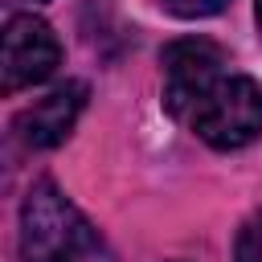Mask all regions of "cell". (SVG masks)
Wrapping results in <instances>:
<instances>
[{"instance_id":"obj_1","label":"cell","mask_w":262,"mask_h":262,"mask_svg":"<svg viewBox=\"0 0 262 262\" xmlns=\"http://www.w3.org/2000/svg\"><path fill=\"white\" fill-rule=\"evenodd\" d=\"M20 262H115L98 229L74 209V201L41 180L20 205Z\"/></svg>"},{"instance_id":"obj_2","label":"cell","mask_w":262,"mask_h":262,"mask_svg":"<svg viewBox=\"0 0 262 262\" xmlns=\"http://www.w3.org/2000/svg\"><path fill=\"white\" fill-rule=\"evenodd\" d=\"M188 127L217 151H237L262 135V82L246 74L221 78L188 115Z\"/></svg>"},{"instance_id":"obj_3","label":"cell","mask_w":262,"mask_h":262,"mask_svg":"<svg viewBox=\"0 0 262 262\" xmlns=\"http://www.w3.org/2000/svg\"><path fill=\"white\" fill-rule=\"evenodd\" d=\"M160 61H164V106L176 119H188L192 106L225 78L221 74L225 53H221V45H213L205 37H180V41L164 45Z\"/></svg>"},{"instance_id":"obj_4","label":"cell","mask_w":262,"mask_h":262,"mask_svg":"<svg viewBox=\"0 0 262 262\" xmlns=\"http://www.w3.org/2000/svg\"><path fill=\"white\" fill-rule=\"evenodd\" d=\"M57 61H61V41L41 16H33V12L8 16L4 49H0V74H4V90L8 94L45 82L57 70Z\"/></svg>"},{"instance_id":"obj_5","label":"cell","mask_w":262,"mask_h":262,"mask_svg":"<svg viewBox=\"0 0 262 262\" xmlns=\"http://www.w3.org/2000/svg\"><path fill=\"white\" fill-rule=\"evenodd\" d=\"M82 106H86V82H66V86L49 90L45 98H37L33 106H25L12 119V135L29 151H49L74 131Z\"/></svg>"},{"instance_id":"obj_6","label":"cell","mask_w":262,"mask_h":262,"mask_svg":"<svg viewBox=\"0 0 262 262\" xmlns=\"http://www.w3.org/2000/svg\"><path fill=\"white\" fill-rule=\"evenodd\" d=\"M233 262H262V213H254L233 242Z\"/></svg>"},{"instance_id":"obj_7","label":"cell","mask_w":262,"mask_h":262,"mask_svg":"<svg viewBox=\"0 0 262 262\" xmlns=\"http://www.w3.org/2000/svg\"><path fill=\"white\" fill-rule=\"evenodd\" d=\"M229 0H160L164 12L180 16V20H205V16H217Z\"/></svg>"},{"instance_id":"obj_8","label":"cell","mask_w":262,"mask_h":262,"mask_svg":"<svg viewBox=\"0 0 262 262\" xmlns=\"http://www.w3.org/2000/svg\"><path fill=\"white\" fill-rule=\"evenodd\" d=\"M254 12H258V29H262V0H258V8H254Z\"/></svg>"},{"instance_id":"obj_9","label":"cell","mask_w":262,"mask_h":262,"mask_svg":"<svg viewBox=\"0 0 262 262\" xmlns=\"http://www.w3.org/2000/svg\"><path fill=\"white\" fill-rule=\"evenodd\" d=\"M29 4H45V0H29Z\"/></svg>"}]
</instances>
